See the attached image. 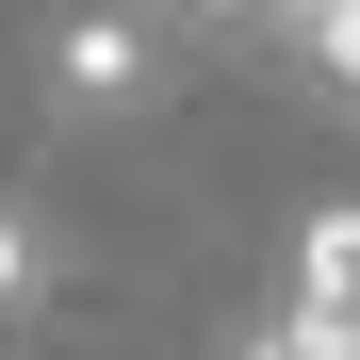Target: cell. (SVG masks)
<instances>
[{"instance_id":"obj_1","label":"cell","mask_w":360,"mask_h":360,"mask_svg":"<svg viewBox=\"0 0 360 360\" xmlns=\"http://www.w3.org/2000/svg\"><path fill=\"white\" fill-rule=\"evenodd\" d=\"M49 98H66V115H148L164 98V33L115 17V0H82V17L49 33Z\"/></svg>"},{"instance_id":"obj_2","label":"cell","mask_w":360,"mask_h":360,"mask_svg":"<svg viewBox=\"0 0 360 360\" xmlns=\"http://www.w3.org/2000/svg\"><path fill=\"white\" fill-rule=\"evenodd\" d=\"M295 328H311L328 360H360V197L311 213V246H295Z\"/></svg>"},{"instance_id":"obj_3","label":"cell","mask_w":360,"mask_h":360,"mask_svg":"<svg viewBox=\"0 0 360 360\" xmlns=\"http://www.w3.org/2000/svg\"><path fill=\"white\" fill-rule=\"evenodd\" d=\"M33 295H49V229H33L17 197H0V328H17V311H33Z\"/></svg>"},{"instance_id":"obj_4","label":"cell","mask_w":360,"mask_h":360,"mask_svg":"<svg viewBox=\"0 0 360 360\" xmlns=\"http://www.w3.org/2000/svg\"><path fill=\"white\" fill-rule=\"evenodd\" d=\"M295 33H311V66L360 98V0H295Z\"/></svg>"},{"instance_id":"obj_5","label":"cell","mask_w":360,"mask_h":360,"mask_svg":"<svg viewBox=\"0 0 360 360\" xmlns=\"http://www.w3.org/2000/svg\"><path fill=\"white\" fill-rule=\"evenodd\" d=\"M246 360H328V344H311V328H295V311H278V328H246Z\"/></svg>"},{"instance_id":"obj_6","label":"cell","mask_w":360,"mask_h":360,"mask_svg":"<svg viewBox=\"0 0 360 360\" xmlns=\"http://www.w3.org/2000/svg\"><path fill=\"white\" fill-rule=\"evenodd\" d=\"M213 17H295V0H213Z\"/></svg>"}]
</instances>
